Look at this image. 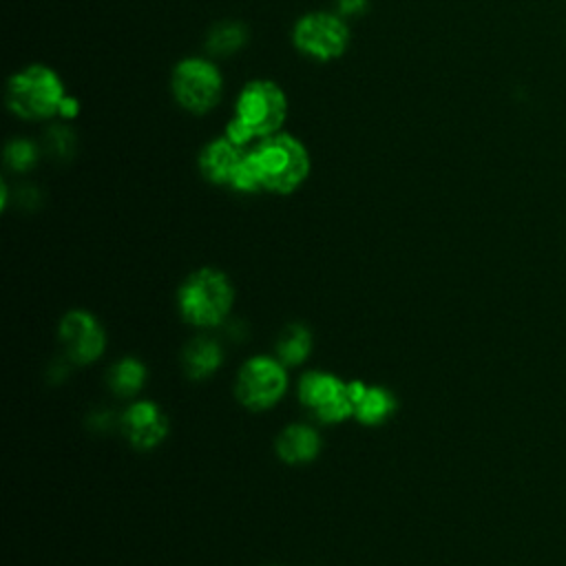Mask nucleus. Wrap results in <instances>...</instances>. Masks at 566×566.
<instances>
[{
    "mask_svg": "<svg viewBox=\"0 0 566 566\" xmlns=\"http://www.w3.org/2000/svg\"><path fill=\"white\" fill-rule=\"evenodd\" d=\"M318 451H321V438L307 424H290L281 431L276 440V453L287 464L310 462L318 455Z\"/></svg>",
    "mask_w": 566,
    "mask_h": 566,
    "instance_id": "13",
    "label": "nucleus"
},
{
    "mask_svg": "<svg viewBox=\"0 0 566 566\" xmlns=\"http://www.w3.org/2000/svg\"><path fill=\"white\" fill-rule=\"evenodd\" d=\"M312 159L305 144L281 130L259 139L245 150V166L237 192L290 195L301 188L310 175Z\"/></svg>",
    "mask_w": 566,
    "mask_h": 566,
    "instance_id": "1",
    "label": "nucleus"
},
{
    "mask_svg": "<svg viewBox=\"0 0 566 566\" xmlns=\"http://www.w3.org/2000/svg\"><path fill=\"white\" fill-rule=\"evenodd\" d=\"M367 7H369V0H336V13L343 15L345 20L363 15Z\"/></svg>",
    "mask_w": 566,
    "mask_h": 566,
    "instance_id": "20",
    "label": "nucleus"
},
{
    "mask_svg": "<svg viewBox=\"0 0 566 566\" xmlns=\"http://www.w3.org/2000/svg\"><path fill=\"white\" fill-rule=\"evenodd\" d=\"M298 398L321 422H340L354 416L349 382L327 371H307L298 380Z\"/></svg>",
    "mask_w": 566,
    "mask_h": 566,
    "instance_id": "8",
    "label": "nucleus"
},
{
    "mask_svg": "<svg viewBox=\"0 0 566 566\" xmlns=\"http://www.w3.org/2000/svg\"><path fill=\"white\" fill-rule=\"evenodd\" d=\"M287 119V95L285 91L265 77L250 80L241 86L234 111L226 124L223 135L241 148H250L263 137L283 130Z\"/></svg>",
    "mask_w": 566,
    "mask_h": 566,
    "instance_id": "2",
    "label": "nucleus"
},
{
    "mask_svg": "<svg viewBox=\"0 0 566 566\" xmlns=\"http://www.w3.org/2000/svg\"><path fill=\"white\" fill-rule=\"evenodd\" d=\"M287 387V376L279 358L254 356L245 360L237 376V398L252 411L270 409Z\"/></svg>",
    "mask_w": 566,
    "mask_h": 566,
    "instance_id": "7",
    "label": "nucleus"
},
{
    "mask_svg": "<svg viewBox=\"0 0 566 566\" xmlns=\"http://www.w3.org/2000/svg\"><path fill=\"white\" fill-rule=\"evenodd\" d=\"M4 161L11 170L15 172H27L35 166L38 161V146L31 142V139H11L7 146H4Z\"/></svg>",
    "mask_w": 566,
    "mask_h": 566,
    "instance_id": "18",
    "label": "nucleus"
},
{
    "mask_svg": "<svg viewBox=\"0 0 566 566\" xmlns=\"http://www.w3.org/2000/svg\"><path fill=\"white\" fill-rule=\"evenodd\" d=\"M312 349V334L303 325H290L276 345V356L283 365H301Z\"/></svg>",
    "mask_w": 566,
    "mask_h": 566,
    "instance_id": "16",
    "label": "nucleus"
},
{
    "mask_svg": "<svg viewBox=\"0 0 566 566\" xmlns=\"http://www.w3.org/2000/svg\"><path fill=\"white\" fill-rule=\"evenodd\" d=\"M352 42L349 24L336 11L303 13L292 29L294 49L314 62L338 60Z\"/></svg>",
    "mask_w": 566,
    "mask_h": 566,
    "instance_id": "6",
    "label": "nucleus"
},
{
    "mask_svg": "<svg viewBox=\"0 0 566 566\" xmlns=\"http://www.w3.org/2000/svg\"><path fill=\"white\" fill-rule=\"evenodd\" d=\"M170 93L186 113L206 115L223 97V75L212 57L190 55L172 66Z\"/></svg>",
    "mask_w": 566,
    "mask_h": 566,
    "instance_id": "5",
    "label": "nucleus"
},
{
    "mask_svg": "<svg viewBox=\"0 0 566 566\" xmlns=\"http://www.w3.org/2000/svg\"><path fill=\"white\" fill-rule=\"evenodd\" d=\"M146 380V367L135 358L117 360L108 371V385L119 396H133Z\"/></svg>",
    "mask_w": 566,
    "mask_h": 566,
    "instance_id": "17",
    "label": "nucleus"
},
{
    "mask_svg": "<svg viewBox=\"0 0 566 566\" xmlns=\"http://www.w3.org/2000/svg\"><path fill=\"white\" fill-rule=\"evenodd\" d=\"M245 150L237 146L226 135L210 139L199 153V172L206 181L214 186H226L239 190L243 166H245Z\"/></svg>",
    "mask_w": 566,
    "mask_h": 566,
    "instance_id": "9",
    "label": "nucleus"
},
{
    "mask_svg": "<svg viewBox=\"0 0 566 566\" xmlns=\"http://www.w3.org/2000/svg\"><path fill=\"white\" fill-rule=\"evenodd\" d=\"M66 99V86L60 73L46 64H29L7 82V108L29 122H44L60 115Z\"/></svg>",
    "mask_w": 566,
    "mask_h": 566,
    "instance_id": "3",
    "label": "nucleus"
},
{
    "mask_svg": "<svg viewBox=\"0 0 566 566\" xmlns=\"http://www.w3.org/2000/svg\"><path fill=\"white\" fill-rule=\"evenodd\" d=\"M349 396L354 405V416L363 424H380L396 411V398L385 387H369L360 380H349Z\"/></svg>",
    "mask_w": 566,
    "mask_h": 566,
    "instance_id": "12",
    "label": "nucleus"
},
{
    "mask_svg": "<svg viewBox=\"0 0 566 566\" xmlns=\"http://www.w3.org/2000/svg\"><path fill=\"white\" fill-rule=\"evenodd\" d=\"M46 146L55 155H69L73 146V133L64 124H55L46 130Z\"/></svg>",
    "mask_w": 566,
    "mask_h": 566,
    "instance_id": "19",
    "label": "nucleus"
},
{
    "mask_svg": "<svg viewBox=\"0 0 566 566\" xmlns=\"http://www.w3.org/2000/svg\"><path fill=\"white\" fill-rule=\"evenodd\" d=\"M223 360L221 347L210 338H195L184 349V369L192 380H203L219 369Z\"/></svg>",
    "mask_w": 566,
    "mask_h": 566,
    "instance_id": "15",
    "label": "nucleus"
},
{
    "mask_svg": "<svg viewBox=\"0 0 566 566\" xmlns=\"http://www.w3.org/2000/svg\"><path fill=\"white\" fill-rule=\"evenodd\" d=\"M60 343L73 363L86 365L102 356L106 338L95 316L84 310H73L60 323Z\"/></svg>",
    "mask_w": 566,
    "mask_h": 566,
    "instance_id": "10",
    "label": "nucleus"
},
{
    "mask_svg": "<svg viewBox=\"0 0 566 566\" xmlns=\"http://www.w3.org/2000/svg\"><path fill=\"white\" fill-rule=\"evenodd\" d=\"M248 42V29L237 20H221L210 27L206 33V53L208 57H228L243 49Z\"/></svg>",
    "mask_w": 566,
    "mask_h": 566,
    "instance_id": "14",
    "label": "nucleus"
},
{
    "mask_svg": "<svg viewBox=\"0 0 566 566\" xmlns=\"http://www.w3.org/2000/svg\"><path fill=\"white\" fill-rule=\"evenodd\" d=\"M122 422H124V433L128 436L130 444H135L137 449H153L168 433V418L150 400L133 402L124 411Z\"/></svg>",
    "mask_w": 566,
    "mask_h": 566,
    "instance_id": "11",
    "label": "nucleus"
},
{
    "mask_svg": "<svg viewBox=\"0 0 566 566\" xmlns=\"http://www.w3.org/2000/svg\"><path fill=\"white\" fill-rule=\"evenodd\" d=\"M179 312L197 327H214L226 321L232 307V285L214 268L192 272L179 287Z\"/></svg>",
    "mask_w": 566,
    "mask_h": 566,
    "instance_id": "4",
    "label": "nucleus"
}]
</instances>
